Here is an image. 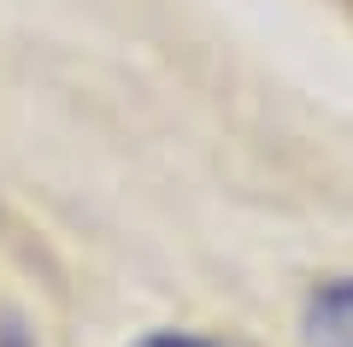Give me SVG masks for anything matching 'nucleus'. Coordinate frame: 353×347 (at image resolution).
Instances as JSON below:
<instances>
[{
  "instance_id": "obj_1",
  "label": "nucleus",
  "mask_w": 353,
  "mask_h": 347,
  "mask_svg": "<svg viewBox=\"0 0 353 347\" xmlns=\"http://www.w3.org/2000/svg\"><path fill=\"white\" fill-rule=\"evenodd\" d=\"M306 341L312 347H353V283H330L306 306Z\"/></svg>"
},
{
  "instance_id": "obj_2",
  "label": "nucleus",
  "mask_w": 353,
  "mask_h": 347,
  "mask_svg": "<svg viewBox=\"0 0 353 347\" xmlns=\"http://www.w3.org/2000/svg\"><path fill=\"white\" fill-rule=\"evenodd\" d=\"M136 347H206V341H194V335H171V330H165V335H141Z\"/></svg>"
},
{
  "instance_id": "obj_3",
  "label": "nucleus",
  "mask_w": 353,
  "mask_h": 347,
  "mask_svg": "<svg viewBox=\"0 0 353 347\" xmlns=\"http://www.w3.org/2000/svg\"><path fill=\"white\" fill-rule=\"evenodd\" d=\"M0 347H30V341H24V335L12 330V324H6V330H0Z\"/></svg>"
}]
</instances>
